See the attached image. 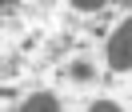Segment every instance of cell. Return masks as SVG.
I'll return each mask as SVG.
<instances>
[{
  "label": "cell",
  "instance_id": "obj_1",
  "mask_svg": "<svg viewBox=\"0 0 132 112\" xmlns=\"http://www.w3.org/2000/svg\"><path fill=\"white\" fill-rule=\"evenodd\" d=\"M108 68H116V72L132 68V16L108 36Z\"/></svg>",
  "mask_w": 132,
  "mask_h": 112
},
{
  "label": "cell",
  "instance_id": "obj_2",
  "mask_svg": "<svg viewBox=\"0 0 132 112\" xmlns=\"http://www.w3.org/2000/svg\"><path fill=\"white\" fill-rule=\"evenodd\" d=\"M20 112H60V100L52 92H36V96H28L20 104Z\"/></svg>",
  "mask_w": 132,
  "mask_h": 112
},
{
  "label": "cell",
  "instance_id": "obj_3",
  "mask_svg": "<svg viewBox=\"0 0 132 112\" xmlns=\"http://www.w3.org/2000/svg\"><path fill=\"white\" fill-rule=\"evenodd\" d=\"M92 112H120V104H112V100H96V104H92Z\"/></svg>",
  "mask_w": 132,
  "mask_h": 112
}]
</instances>
